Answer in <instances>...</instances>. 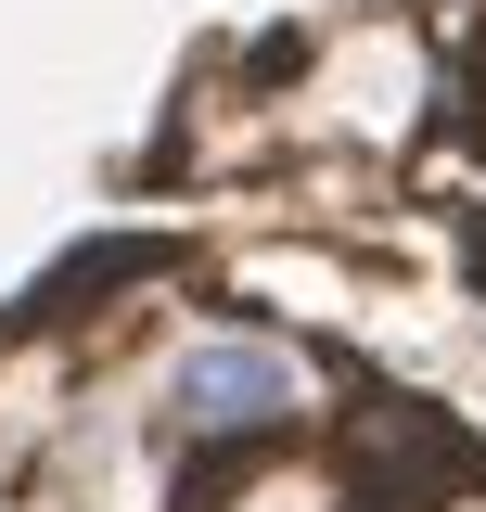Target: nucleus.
Wrapping results in <instances>:
<instances>
[{
    "instance_id": "nucleus-1",
    "label": "nucleus",
    "mask_w": 486,
    "mask_h": 512,
    "mask_svg": "<svg viewBox=\"0 0 486 512\" xmlns=\"http://www.w3.org/2000/svg\"><path fill=\"white\" fill-rule=\"evenodd\" d=\"M282 410H295V359H282V346L218 333V346L180 359V423H205V436H269Z\"/></svg>"
}]
</instances>
